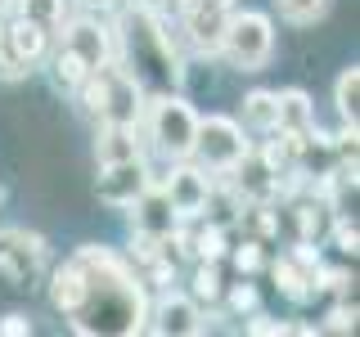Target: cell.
I'll list each match as a JSON object with an SVG mask.
<instances>
[{
    "label": "cell",
    "mask_w": 360,
    "mask_h": 337,
    "mask_svg": "<svg viewBox=\"0 0 360 337\" xmlns=\"http://www.w3.org/2000/svg\"><path fill=\"white\" fill-rule=\"evenodd\" d=\"M86 275V288H82V301L77 310L68 315L72 319V333L82 337H127V333H144V292L135 284V275L127 270L122 256H112L108 247H82L72 256Z\"/></svg>",
    "instance_id": "obj_1"
},
{
    "label": "cell",
    "mask_w": 360,
    "mask_h": 337,
    "mask_svg": "<svg viewBox=\"0 0 360 337\" xmlns=\"http://www.w3.org/2000/svg\"><path fill=\"white\" fill-rule=\"evenodd\" d=\"M122 45H127V72L140 81V90H153V95H167L180 81V59L172 32H162V18L153 14L149 5L127 9V22H122Z\"/></svg>",
    "instance_id": "obj_2"
},
{
    "label": "cell",
    "mask_w": 360,
    "mask_h": 337,
    "mask_svg": "<svg viewBox=\"0 0 360 337\" xmlns=\"http://www.w3.org/2000/svg\"><path fill=\"white\" fill-rule=\"evenodd\" d=\"M217 50L239 67V72H262L270 63V54H275V27H270L266 14H252V9H248V14H234L230 9V22H225Z\"/></svg>",
    "instance_id": "obj_3"
},
{
    "label": "cell",
    "mask_w": 360,
    "mask_h": 337,
    "mask_svg": "<svg viewBox=\"0 0 360 337\" xmlns=\"http://www.w3.org/2000/svg\"><path fill=\"white\" fill-rule=\"evenodd\" d=\"M194 131H198V112L185 104L180 95H153L149 99V140L153 149L172 162H185L194 149Z\"/></svg>",
    "instance_id": "obj_4"
},
{
    "label": "cell",
    "mask_w": 360,
    "mask_h": 337,
    "mask_svg": "<svg viewBox=\"0 0 360 337\" xmlns=\"http://www.w3.org/2000/svg\"><path fill=\"white\" fill-rule=\"evenodd\" d=\"M243 153H248V140H243L239 121H230V117H198L189 157H198L202 171H230Z\"/></svg>",
    "instance_id": "obj_5"
},
{
    "label": "cell",
    "mask_w": 360,
    "mask_h": 337,
    "mask_svg": "<svg viewBox=\"0 0 360 337\" xmlns=\"http://www.w3.org/2000/svg\"><path fill=\"white\" fill-rule=\"evenodd\" d=\"M149 185L153 180H149L144 157H127V162H99L95 194H99V202H108V207H131Z\"/></svg>",
    "instance_id": "obj_6"
},
{
    "label": "cell",
    "mask_w": 360,
    "mask_h": 337,
    "mask_svg": "<svg viewBox=\"0 0 360 337\" xmlns=\"http://www.w3.org/2000/svg\"><path fill=\"white\" fill-rule=\"evenodd\" d=\"M162 194H167V202L176 207L180 220H194V216H202V211H207L212 180H207V171H202V166H176L172 180L162 185Z\"/></svg>",
    "instance_id": "obj_7"
},
{
    "label": "cell",
    "mask_w": 360,
    "mask_h": 337,
    "mask_svg": "<svg viewBox=\"0 0 360 337\" xmlns=\"http://www.w3.org/2000/svg\"><path fill=\"white\" fill-rule=\"evenodd\" d=\"M0 265L18 279V284H32L45 265V243L37 234H22V230H9L0 234Z\"/></svg>",
    "instance_id": "obj_8"
},
{
    "label": "cell",
    "mask_w": 360,
    "mask_h": 337,
    "mask_svg": "<svg viewBox=\"0 0 360 337\" xmlns=\"http://www.w3.org/2000/svg\"><path fill=\"white\" fill-rule=\"evenodd\" d=\"M230 22V0H189L185 5V32L198 50H217L221 45V32Z\"/></svg>",
    "instance_id": "obj_9"
},
{
    "label": "cell",
    "mask_w": 360,
    "mask_h": 337,
    "mask_svg": "<svg viewBox=\"0 0 360 337\" xmlns=\"http://www.w3.org/2000/svg\"><path fill=\"white\" fill-rule=\"evenodd\" d=\"M144 329L167 333V337H194V333H202V310H198L194 297L167 292V297L153 306V324H144Z\"/></svg>",
    "instance_id": "obj_10"
},
{
    "label": "cell",
    "mask_w": 360,
    "mask_h": 337,
    "mask_svg": "<svg viewBox=\"0 0 360 337\" xmlns=\"http://www.w3.org/2000/svg\"><path fill=\"white\" fill-rule=\"evenodd\" d=\"M0 54H5V59H14L18 67H37L45 59V27L18 14L5 32H0Z\"/></svg>",
    "instance_id": "obj_11"
},
{
    "label": "cell",
    "mask_w": 360,
    "mask_h": 337,
    "mask_svg": "<svg viewBox=\"0 0 360 337\" xmlns=\"http://www.w3.org/2000/svg\"><path fill=\"white\" fill-rule=\"evenodd\" d=\"M63 45L82 59L90 72H99V67H108V59H112V37L104 27H99L95 18H77L72 27H68V37H63Z\"/></svg>",
    "instance_id": "obj_12"
},
{
    "label": "cell",
    "mask_w": 360,
    "mask_h": 337,
    "mask_svg": "<svg viewBox=\"0 0 360 337\" xmlns=\"http://www.w3.org/2000/svg\"><path fill=\"white\" fill-rule=\"evenodd\" d=\"M131 207H135V230H140V234L167 239L172 230H180V216H176V207H172V202H167L162 185H149L140 198L131 202Z\"/></svg>",
    "instance_id": "obj_13"
},
{
    "label": "cell",
    "mask_w": 360,
    "mask_h": 337,
    "mask_svg": "<svg viewBox=\"0 0 360 337\" xmlns=\"http://www.w3.org/2000/svg\"><path fill=\"white\" fill-rule=\"evenodd\" d=\"M140 135L127 121H104L99 126V140H95V157L99 162H127V157H140Z\"/></svg>",
    "instance_id": "obj_14"
},
{
    "label": "cell",
    "mask_w": 360,
    "mask_h": 337,
    "mask_svg": "<svg viewBox=\"0 0 360 337\" xmlns=\"http://www.w3.org/2000/svg\"><path fill=\"white\" fill-rule=\"evenodd\" d=\"M315 104L307 90H279L275 95V131H311Z\"/></svg>",
    "instance_id": "obj_15"
},
{
    "label": "cell",
    "mask_w": 360,
    "mask_h": 337,
    "mask_svg": "<svg viewBox=\"0 0 360 337\" xmlns=\"http://www.w3.org/2000/svg\"><path fill=\"white\" fill-rule=\"evenodd\" d=\"M82 288H86V275H82V265H77V261H68V265H59V270L50 275V301H54V310H59L63 319L77 310Z\"/></svg>",
    "instance_id": "obj_16"
},
{
    "label": "cell",
    "mask_w": 360,
    "mask_h": 337,
    "mask_svg": "<svg viewBox=\"0 0 360 337\" xmlns=\"http://www.w3.org/2000/svg\"><path fill=\"white\" fill-rule=\"evenodd\" d=\"M333 104H338V117L347 121V126H356L360 121V67H342V77H338L333 86Z\"/></svg>",
    "instance_id": "obj_17"
},
{
    "label": "cell",
    "mask_w": 360,
    "mask_h": 337,
    "mask_svg": "<svg viewBox=\"0 0 360 337\" xmlns=\"http://www.w3.org/2000/svg\"><path fill=\"white\" fill-rule=\"evenodd\" d=\"M243 121L252 131H275V90H252L243 99Z\"/></svg>",
    "instance_id": "obj_18"
},
{
    "label": "cell",
    "mask_w": 360,
    "mask_h": 337,
    "mask_svg": "<svg viewBox=\"0 0 360 337\" xmlns=\"http://www.w3.org/2000/svg\"><path fill=\"white\" fill-rule=\"evenodd\" d=\"M18 14L32 18V22H41V27L50 32V27L63 22V0H18Z\"/></svg>",
    "instance_id": "obj_19"
},
{
    "label": "cell",
    "mask_w": 360,
    "mask_h": 337,
    "mask_svg": "<svg viewBox=\"0 0 360 337\" xmlns=\"http://www.w3.org/2000/svg\"><path fill=\"white\" fill-rule=\"evenodd\" d=\"M54 77H59V86H63V90H77V86H82L86 77H90V67H86V63H82V59H77V54L63 45V50L54 54Z\"/></svg>",
    "instance_id": "obj_20"
},
{
    "label": "cell",
    "mask_w": 360,
    "mask_h": 337,
    "mask_svg": "<svg viewBox=\"0 0 360 337\" xmlns=\"http://www.w3.org/2000/svg\"><path fill=\"white\" fill-rule=\"evenodd\" d=\"M329 211H333V207H329L324 198H320V202H302V207H297V225H302V239H307V243L324 234V225H329Z\"/></svg>",
    "instance_id": "obj_21"
},
{
    "label": "cell",
    "mask_w": 360,
    "mask_h": 337,
    "mask_svg": "<svg viewBox=\"0 0 360 337\" xmlns=\"http://www.w3.org/2000/svg\"><path fill=\"white\" fill-rule=\"evenodd\" d=\"M194 252H198V261H221V256H225V230H221V220H212L207 230L194 234Z\"/></svg>",
    "instance_id": "obj_22"
},
{
    "label": "cell",
    "mask_w": 360,
    "mask_h": 337,
    "mask_svg": "<svg viewBox=\"0 0 360 337\" xmlns=\"http://www.w3.org/2000/svg\"><path fill=\"white\" fill-rule=\"evenodd\" d=\"M221 297V270L217 261H202L194 270V301H217Z\"/></svg>",
    "instance_id": "obj_23"
},
{
    "label": "cell",
    "mask_w": 360,
    "mask_h": 337,
    "mask_svg": "<svg viewBox=\"0 0 360 337\" xmlns=\"http://www.w3.org/2000/svg\"><path fill=\"white\" fill-rule=\"evenodd\" d=\"M324 9H329V0H279V14L288 22H315L324 18Z\"/></svg>",
    "instance_id": "obj_24"
},
{
    "label": "cell",
    "mask_w": 360,
    "mask_h": 337,
    "mask_svg": "<svg viewBox=\"0 0 360 337\" xmlns=\"http://www.w3.org/2000/svg\"><path fill=\"white\" fill-rule=\"evenodd\" d=\"M225 301H230V310H234V315H252L262 297H257V288L243 279V284H234V288H230V297H225Z\"/></svg>",
    "instance_id": "obj_25"
},
{
    "label": "cell",
    "mask_w": 360,
    "mask_h": 337,
    "mask_svg": "<svg viewBox=\"0 0 360 337\" xmlns=\"http://www.w3.org/2000/svg\"><path fill=\"white\" fill-rule=\"evenodd\" d=\"M234 265H239L243 275H257V270L266 265V256H262V243H239V247H234Z\"/></svg>",
    "instance_id": "obj_26"
},
{
    "label": "cell",
    "mask_w": 360,
    "mask_h": 337,
    "mask_svg": "<svg viewBox=\"0 0 360 337\" xmlns=\"http://www.w3.org/2000/svg\"><path fill=\"white\" fill-rule=\"evenodd\" d=\"M352 284L356 279L347 275V270H324V265H320V279H315V288H329V292H338V297H347Z\"/></svg>",
    "instance_id": "obj_27"
},
{
    "label": "cell",
    "mask_w": 360,
    "mask_h": 337,
    "mask_svg": "<svg viewBox=\"0 0 360 337\" xmlns=\"http://www.w3.org/2000/svg\"><path fill=\"white\" fill-rule=\"evenodd\" d=\"M333 239H338V252H342V256H356V247H360L356 220H338V225H333Z\"/></svg>",
    "instance_id": "obj_28"
},
{
    "label": "cell",
    "mask_w": 360,
    "mask_h": 337,
    "mask_svg": "<svg viewBox=\"0 0 360 337\" xmlns=\"http://www.w3.org/2000/svg\"><path fill=\"white\" fill-rule=\"evenodd\" d=\"M248 333H257V337H284V333H292L284 319H262V315H257V319H248Z\"/></svg>",
    "instance_id": "obj_29"
},
{
    "label": "cell",
    "mask_w": 360,
    "mask_h": 337,
    "mask_svg": "<svg viewBox=\"0 0 360 337\" xmlns=\"http://www.w3.org/2000/svg\"><path fill=\"white\" fill-rule=\"evenodd\" d=\"M329 329L333 333H352L356 329V306H347V301H342V306H333L329 310Z\"/></svg>",
    "instance_id": "obj_30"
},
{
    "label": "cell",
    "mask_w": 360,
    "mask_h": 337,
    "mask_svg": "<svg viewBox=\"0 0 360 337\" xmlns=\"http://www.w3.org/2000/svg\"><path fill=\"white\" fill-rule=\"evenodd\" d=\"M0 333H9V337H22V333H32V324L22 319V315H5V319H0Z\"/></svg>",
    "instance_id": "obj_31"
}]
</instances>
